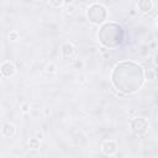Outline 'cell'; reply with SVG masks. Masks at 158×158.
Segmentation results:
<instances>
[{
	"label": "cell",
	"mask_w": 158,
	"mask_h": 158,
	"mask_svg": "<svg viewBox=\"0 0 158 158\" xmlns=\"http://www.w3.org/2000/svg\"><path fill=\"white\" fill-rule=\"evenodd\" d=\"M21 110H22L23 112H27V111H28V105H27V104H23V105L21 106Z\"/></svg>",
	"instance_id": "16"
},
{
	"label": "cell",
	"mask_w": 158,
	"mask_h": 158,
	"mask_svg": "<svg viewBox=\"0 0 158 158\" xmlns=\"http://www.w3.org/2000/svg\"><path fill=\"white\" fill-rule=\"evenodd\" d=\"M46 70H47L48 73H54V72H56V65H54V64H48V65L46 67Z\"/></svg>",
	"instance_id": "14"
},
{
	"label": "cell",
	"mask_w": 158,
	"mask_h": 158,
	"mask_svg": "<svg viewBox=\"0 0 158 158\" xmlns=\"http://www.w3.org/2000/svg\"><path fill=\"white\" fill-rule=\"evenodd\" d=\"M73 1H74V0H63V2H64L65 5H72Z\"/></svg>",
	"instance_id": "17"
},
{
	"label": "cell",
	"mask_w": 158,
	"mask_h": 158,
	"mask_svg": "<svg viewBox=\"0 0 158 158\" xmlns=\"http://www.w3.org/2000/svg\"><path fill=\"white\" fill-rule=\"evenodd\" d=\"M137 6L139 11L142 12H149L153 9V1L152 0H138Z\"/></svg>",
	"instance_id": "7"
},
{
	"label": "cell",
	"mask_w": 158,
	"mask_h": 158,
	"mask_svg": "<svg viewBox=\"0 0 158 158\" xmlns=\"http://www.w3.org/2000/svg\"><path fill=\"white\" fill-rule=\"evenodd\" d=\"M86 17L93 25H101L107 19V10L101 4H91L86 10Z\"/></svg>",
	"instance_id": "3"
},
{
	"label": "cell",
	"mask_w": 158,
	"mask_h": 158,
	"mask_svg": "<svg viewBox=\"0 0 158 158\" xmlns=\"http://www.w3.org/2000/svg\"><path fill=\"white\" fill-rule=\"evenodd\" d=\"M154 77H156L154 70H152V69H147V70H144V79L153 80V79H154Z\"/></svg>",
	"instance_id": "12"
},
{
	"label": "cell",
	"mask_w": 158,
	"mask_h": 158,
	"mask_svg": "<svg viewBox=\"0 0 158 158\" xmlns=\"http://www.w3.org/2000/svg\"><path fill=\"white\" fill-rule=\"evenodd\" d=\"M0 72L4 77H12L16 72V68L15 65L11 63V62H4L1 65H0Z\"/></svg>",
	"instance_id": "6"
},
{
	"label": "cell",
	"mask_w": 158,
	"mask_h": 158,
	"mask_svg": "<svg viewBox=\"0 0 158 158\" xmlns=\"http://www.w3.org/2000/svg\"><path fill=\"white\" fill-rule=\"evenodd\" d=\"M28 147L31 149H37L40 148V139L38 138H30L28 139Z\"/></svg>",
	"instance_id": "10"
},
{
	"label": "cell",
	"mask_w": 158,
	"mask_h": 158,
	"mask_svg": "<svg viewBox=\"0 0 158 158\" xmlns=\"http://www.w3.org/2000/svg\"><path fill=\"white\" fill-rule=\"evenodd\" d=\"M101 151H102L104 154H106V156H112V154H115L116 151H117L116 142L112 141V139H107V141H105V142L101 144Z\"/></svg>",
	"instance_id": "5"
},
{
	"label": "cell",
	"mask_w": 158,
	"mask_h": 158,
	"mask_svg": "<svg viewBox=\"0 0 158 158\" xmlns=\"http://www.w3.org/2000/svg\"><path fill=\"white\" fill-rule=\"evenodd\" d=\"M60 52H62V54H63L64 57H70V56L74 53V46H73L72 43H69V42H65V43L62 44Z\"/></svg>",
	"instance_id": "8"
},
{
	"label": "cell",
	"mask_w": 158,
	"mask_h": 158,
	"mask_svg": "<svg viewBox=\"0 0 158 158\" xmlns=\"http://www.w3.org/2000/svg\"><path fill=\"white\" fill-rule=\"evenodd\" d=\"M125 28L116 22H104L100 25L98 38L104 48H116L120 47L125 41Z\"/></svg>",
	"instance_id": "2"
},
{
	"label": "cell",
	"mask_w": 158,
	"mask_h": 158,
	"mask_svg": "<svg viewBox=\"0 0 158 158\" xmlns=\"http://www.w3.org/2000/svg\"><path fill=\"white\" fill-rule=\"evenodd\" d=\"M65 12H67V14H73V12H74V7H73L72 5H67Z\"/></svg>",
	"instance_id": "15"
},
{
	"label": "cell",
	"mask_w": 158,
	"mask_h": 158,
	"mask_svg": "<svg viewBox=\"0 0 158 158\" xmlns=\"http://www.w3.org/2000/svg\"><path fill=\"white\" fill-rule=\"evenodd\" d=\"M48 4L54 9H59V7H62V5L64 2H63V0H48Z\"/></svg>",
	"instance_id": "11"
},
{
	"label": "cell",
	"mask_w": 158,
	"mask_h": 158,
	"mask_svg": "<svg viewBox=\"0 0 158 158\" xmlns=\"http://www.w3.org/2000/svg\"><path fill=\"white\" fill-rule=\"evenodd\" d=\"M9 37H10L11 41H16L19 38V32L17 31H11L10 35H9Z\"/></svg>",
	"instance_id": "13"
},
{
	"label": "cell",
	"mask_w": 158,
	"mask_h": 158,
	"mask_svg": "<svg viewBox=\"0 0 158 158\" xmlns=\"http://www.w3.org/2000/svg\"><path fill=\"white\" fill-rule=\"evenodd\" d=\"M0 81H1V78H0Z\"/></svg>",
	"instance_id": "18"
},
{
	"label": "cell",
	"mask_w": 158,
	"mask_h": 158,
	"mask_svg": "<svg viewBox=\"0 0 158 158\" xmlns=\"http://www.w3.org/2000/svg\"><path fill=\"white\" fill-rule=\"evenodd\" d=\"M131 130L136 135H143L148 130V121L143 117H136L131 121Z\"/></svg>",
	"instance_id": "4"
},
{
	"label": "cell",
	"mask_w": 158,
	"mask_h": 158,
	"mask_svg": "<svg viewBox=\"0 0 158 158\" xmlns=\"http://www.w3.org/2000/svg\"><path fill=\"white\" fill-rule=\"evenodd\" d=\"M1 132H2V135H4L5 137L11 138V137L15 135V126H14L12 123H5V125L2 126V128H1Z\"/></svg>",
	"instance_id": "9"
},
{
	"label": "cell",
	"mask_w": 158,
	"mask_h": 158,
	"mask_svg": "<svg viewBox=\"0 0 158 158\" xmlns=\"http://www.w3.org/2000/svg\"><path fill=\"white\" fill-rule=\"evenodd\" d=\"M144 69L136 62H118L111 72L112 85L123 94H133L144 84Z\"/></svg>",
	"instance_id": "1"
}]
</instances>
